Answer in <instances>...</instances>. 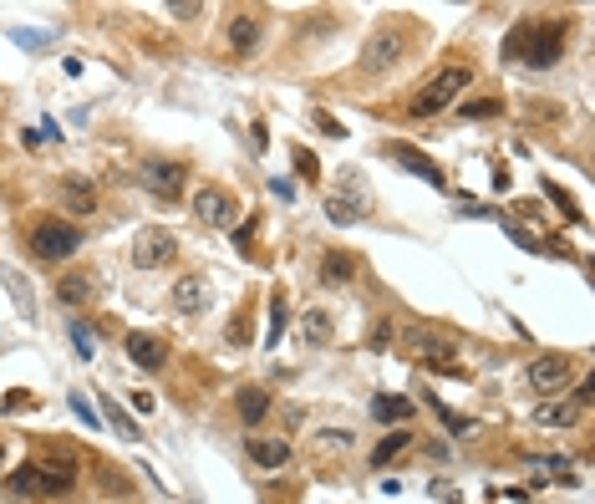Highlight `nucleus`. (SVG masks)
Segmentation results:
<instances>
[{"instance_id":"nucleus-22","label":"nucleus","mask_w":595,"mask_h":504,"mask_svg":"<svg viewBox=\"0 0 595 504\" xmlns=\"http://www.w3.org/2000/svg\"><path fill=\"white\" fill-rule=\"evenodd\" d=\"M372 418L376 423H407V418H413V402L407 398H372Z\"/></svg>"},{"instance_id":"nucleus-20","label":"nucleus","mask_w":595,"mask_h":504,"mask_svg":"<svg viewBox=\"0 0 595 504\" xmlns=\"http://www.w3.org/2000/svg\"><path fill=\"white\" fill-rule=\"evenodd\" d=\"M413 351L427 357V362H454V341H443L433 331H413Z\"/></svg>"},{"instance_id":"nucleus-33","label":"nucleus","mask_w":595,"mask_h":504,"mask_svg":"<svg viewBox=\"0 0 595 504\" xmlns=\"http://www.w3.org/2000/svg\"><path fill=\"white\" fill-rule=\"evenodd\" d=\"M321 449H351V433H316Z\"/></svg>"},{"instance_id":"nucleus-16","label":"nucleus","mask_w":595,"mask_h":504,"mask_svg":"<svg viewBox=\"0 0 595 504\" xmlns=\"http://www.w3.org/2000/svg\"><path fill=\"white\" fill-rule=\"evenodd\" d=\"M56 296H62L66 306H92V296H97V281H92L87 271H72V275H62Z\"/></svg>"},{"instance_id":"nucleus-12","label":"nucleus","mask_w":595,"mask_h":504,"mask_svg":"<svg viewBox=\"0 0 595 504\" xmlns=\"http://www.w3.org/2000/svg\"><path fill=\"white\" fill-rule=\"evenodd\" d=\"M245 453H249V464L255 469H285L290 464V443L285 439H259V433H249Z\"/></svg>"},{"instance_id":"nucleus-19","label":"nucleus","mask_w":595,"mask_h":504,"mask_svg":"<svg viewBox=\"0 0 595 504\" xmlns=\"http://www.w3.org/2000/svg\"><path fill=\"white\" fill-rule=\"evenodd\" d=\"M402 449H413V433H407V428H392L387 439H382V443L372 449V469H387Z\"/></svg>"},{"instance_id":"nucleus-14","label":"nucleus","mask_w":595,"mask_h":504,"mask_svg":"<svg viewBox=\"0 0 595 504\" xmlns=\"http://www.w3.org/2000/svg\"><path fill=\"white\" fill-rule=\"evenodd\" d=\"M356 265H362V260L346 255V250H326L321 255V281L326 285H346V281H356Z\"/></svg>"},{"instance_id":"nucleus-15","label":"nucleus","mask_w":595,"mask_h":504,"mask_svg":"<svg viewBox=\"0 0 595 504\" xmlns=\"http://www.w3.org/2000/svg\"><path fill=\"white\" fill-rule=\"evenodd\" d=\"M173 306L189 311V316H199V311L209 306V285H204V275H183V281L173 285Z\"/></svg>"},{"instance_id":"nucleus-18","label":"nucleus","mask_w":595,"mask_h":504,"mask_svg":"<svg viewBox=\"0 0 595 504\" xmlns=\"http://www.w3.org/2000/svg\"><path fill=\"white\" fill-rule=\"evenodd\" d=\"M229 46H234L239 56H249V52L259 46V21H255L249 11H239V15L229 21Z\"/></svg>"},{"instance_id":"nucleus-36","label":"nucleus","mask_w":595,"mask_h":504,"mask_svg":"<svg viewBox=\"0 0 595 504\" xmlns=\"http://www.w3.org/2000/svg\"><path fill=\"white\" fill-rule=\"evenodd\" d=\"M31 402H36L31 392H11V398H5V408H11V413H21V408H31Z\"/></svg>"},{"instance_id":"nucleus-1","label":"nucleus","mask_w":595,"mask_h":504,"mask_svg":"<svg viewBox=\"0 0 595 504\" xmlns=\"http://www.w3.org/2000/svg\"><path fill=\"white\" fill-rule=\"evenodd\" d=\"M565 36H570V21H555V15H534L524 26H514L504 36V62H524L534 72H550L565 52Z\"/></svg>"},{"instance_id":"nucleus-24","label":"nucleus","mask_w":595,"mask_h":504,"mask_svg":"<svg viewBox=\"0 0 595 504\" xmlns=\"http://www.w3.org/2000/svg\"><path fill=\"white\" fill-rule=\"evenodd\" d=\"M102 413H107V423H112V428H117V433H122V439H128V443H138V439H142V428L132 423V418L122 413V408H117V402H112V392H107V398H102Z\"/></svg>"},{"instance_id":"nucleus-28","label":"nucleus","mask_w":595,"mask_h":504,"mask_svg":"<svg viewBox=\"0 0 595 504\" xmlns=\"http://www.w3.org/2000/svg\"><path fill=\"white\" fill-rule=\"evenodd\" d=\"M544 194H550V199H555L560 209H565V214H570V224H580V209L570 204V194H565V189H560V183H544Z\"/></svg>"},{"instance_id":"nucleus-10","label":"nucleus","mask_w":595,"mask_h":504,"mask_svg":"<svg viewBox=\"0 0 595 504\" xmlns=\"http://www.w3.org/2000/svg\"><path fill=\"white\" fill-rule=\"evenodd\" d=\"M194 214L204 224H214V230H229L234 224V199L224 194V189H214V183H204V189L194 194Z\"/></svg>"},{"instance_id":"nucleus-25","label":"nucleus","mask_w":595,"mask_h":504,"mask_svg":"<svg viewBox=\"0 0 595 504\" xmlns=\"http://www.w3.org/2000/svg\"><path fill=\"white\" fill-rule=\"evenodd\" d=\"M0 281L11 285V296H15V311H21V316H31V311H36V301H31V291H26V285H21V275H15L11 265L0 271Z\"/></svg>"},{"instance_id":"nucleus-11","label":"nucleus","mask_w":595,"mask_h":504,"mask_svg":"<svg viewBox=\"0 0 595 504\" xmlns=\"http://www.w3.org/2000/svg\"><path fill=\"white\" fill-rule=\"evenodd\" d=\"M128 362L142 367V372H158V367L169 362V347H163V336L132 331V336H128Z\"/></svg>"},{"instance_id":"nucleus-27","label":"nucleus","mask_w":595,"mask_h":504,"mask_svg":"<svg viewBox=\"0 0 595 504\" xmlns=\"http://www.w3.org/2000/svg\"><path fill=\"white\" fill-rule=\"evenodd\" d=\"M72 341H77V357H97V336H92V326L72 321Z\"/></svg>"},{"instance_id":"nucleus-2","label":"nucleus","mask_w":595,"mask_h":504,"mask_svg":"<svg viewBox=\"0 0 595 504\" xmlns=\"http://www.w3.org/2000/svg\"><path fill=\"white\" fill-rule=\"evenodd\" d=\"M77 459H26L21 469L5 474V489L21 494V499H62V494L77 489Z\"/></svg>"},{"instance_id":"nucleus-17","label":"nucleus","mask_w":595,"mask_h":504,"mask_svg":"<svg viewBox=\"0 0 595 504\" xmlns=\"http://www.w3.org/2000/svg\"><path fill=\"white\" fill-rule=\"evenodd\" d=\"M234 402H239V423L245 428H259L265 423V413H270V392L265 388H239V398Z\"/></svg>"},{"instance_id":"nucleus-3","label":"nucleus","mask_w":595,"mask_h":504,"mask_svg":"<svg viewBox=\"0 0 595 504\" xmlns=\"http://www.w3.org/2000/svg\"><path fill=\"white\" fill-rule=\"evenodd\" d=\"M468 82H473V72L468 66H443L433 82H423V87L413 92V103H407V117H438L448 113V107L458 103L468 92Z\"/></svg>"},{"instance_id":"nucleus-26","label":"nucleus","mask_w":595,"mask_h":504,"mask_svg":"<svg viewBox=\"0 0 595 504\" xmlns=\"http://www.w3.org/2000/svg\"><path fill=\"white\" fill-rule=\"evenodd\" d=\"M458 113L463 117H499L504 103H499V97H473V103H458Z\"/></svg>"},{"instance_id":"nucleus-38","label":"nucleus","mask_w":595,"mask_h":504,"mask_svg":"<svg viewBox=\"0 0 595 504\" xmlns=\"http://www.w3.org/2000/svg\"><path fill=\"white\" fill-rule=\"evenodd\" d=\"M0 474H5V443H0Z\"/></svg>"},{"instance_id":"nucleus-37","label":"nucleus","mask_w":595,"mask_h":504,"mask_svg":"<svg viewBox=\"0 0 595 504\" xmlns=\"http://www.w3.org/2000/svg\"><path fill=\"white\" fill-rule=\"evenodd\" d=\"M296 163H300V173H321V168H316V158L306 153V148H296Z\"/></svg>"},{"instance_id":"nucleus-5","label":"nucleus","mask_w":595,"mask_h":504,"mask_svg":"<svg viewBox=\"0 0 595 504\" xmlns=\"http://www.w3.org/2000/svg\"><path fill=\"white\" fill-rule=\"evenodd\" d=\"M173 260H179V240H173L163 224H148V230L132 240V265H138V271H163Z\"/></svg>"},{"instance_id":"nucleus-9","label":"nucleus","mask_w":595,"mask_h":504,"mask_svg":"<svg viewBox=\"0 0 595 504\" xmlns=\"http://www.w3.org/2000/svg\"><path fill=\"white\" fill-rule=\"evenodd\" d=\"M382 153H387L397 168H407V173H417L423 183H433V189H443V183H448V179H443V168L433 163L427 153H417V148H407V143H387Z\"/></svg>"},{"instance_id":"nucleus-29","label":"nucleus","mask_w":595,"mask_h":504,"mask_svg":"<svg viewBox=\"0 0 595 504\" xmlns=\"http://www.w3.org/2000/svg\"><path fill=\"white\" fill-rule=\"evenodd\" d=\"M326 214H331V220H337V224H356V214H351V209H346V204H341V199H337V194L326 199Z\"/></svg>"},{"instance_id":"nucleus-34","label":"nucleus","mask_w":595,"mask_h":504,"mask_svg":"<svg viewBox=\"0 0 595 504\" xmlns=\"http://www.w3.org/2000/svg\"><path fill=\"white\" fill-rule=\"evenodd\" d=\"M326 331H331L326 316H311V321H306V341H316V336H326Z\"/></svg>"},{"instance_id":"nucleus-8","label":"nucleus","mask_w":595,"mask_h":504,"mask_svg":"<svg viewBox=\"0 0 595 504\" xmlns=\"http://www.w3.org/2000/svg\"><path fill=\"white\" fill-rule=\"evenodd\" d=\"M524 382H530L540 398H560L565 392V382H570V357H534L530 367H524Z\"/></svg>"},{"instance_id":"nucleus-23","label":"nucleus","mask_w":595,"mask_h":504,"mask_svg":"<svg viewBox=\"0 0 595 504\" xmlns=\"http://www.w3.org/2000/svg\"><path fill=\"white\" fill-rule=\"evenodd\" d=\"M575 423V408H570V402H550V408H540V413H534V428H544V433H560V428H570Z\"/></svg>"},{"instance_id":"nucleus-21","label":"nucleus","mask_w":595,"mask_h":504,"mask_svg":"<svg viewBox=\"0 0 595 504\" xmlns=\"http://www.w3.org/2000/svg\"><path fill=\"white\" fill-rule=\"evenodd\" d=\"M341 194L351 199V214H366V209H372V194H366V179L356 173V168H346V173H341ZM346 199H341V204H346Z\"/></svg>"},{"instance_id":"nucleus-35","label":"nucleus","mask_w":595,"mask_h":504,"mask_svg":"<svg viewBox=\"0 0 595 504\" xmlns=\"http://www.w3.org/2000/svg\"><path fill=\"white\" fill-rule=\"evenodd\" d=\"M530 464H534V469H544V474H565V469H570L565 459H530Z\"/></svg>"},{"instance_id":"nucleus-30","label":"nucleus","mask_w":595,"mask_h":504,"mask_svg":"<svg viewBox=\"0 0 595 504\" xmlns=\"http://www.w3.org/2000/svg\"><path fill=\"white\" fill-rule=\"evenodd\" d=\"M72 413H77V418H82V423H87V428H97V413H92V402L82 398V392H72Z\"/></svg>"},{"instance_id":"nucleus-31","label":"nucleus","mask_w":595,"mask_h":504,"mask_svg":"<svg viewBox=\"0 0 595 504\" xmlns=\"http://www.w3.org/2000/svg\"><path fill=\"white\" fill-rule=\"evenodd\" d=\"M280 331H285V306L275 301V306H270V347L280 341Z\"/></svg>"},{"instance_id":"nucleus-13","label":"nucleus","mask_w":595,"mask_h":504,"mask_svg":"<svg viewBox=\"0 0 595 504\" xmlns=\"http://www.w3.org/2000/svg\"><path fill=\"white\" fill-rule=\"evenodd\" d=\"M56 194H62V204L77 214V220H87V214H97V189H92V179H62L56 183Z\"/></svg>"},{"instance_id":"nucleus-32","label":"nucleus","mask_w":595,"mask_h":504,"mask_svg":"<svg viewBox=\"0 0 595 504\" xmlns=\"http://www.w3.org/2000/svg\"><path fill=\"white\" fill-rule=\"evenodd\" d=\"M590 398H595V377H585L580 388H575V402H570V408H590Z\"/></svg>"},{"instance_id":"nucleus-6","label":"nucleus","mask_w":595,"mask_h":504,"mask_svg":"<svg viewBox=\"0 0 595 504\" xmlns=\"http://www.w3.org/2000/svg\"><path fill=\"white\" fill-rule=\"evenodd\" d=\"M183 183H189V163H179V158H148L142 163V189L158 199H179Z\"/></svg>"},{"instance_id":"nucleus-7","label":"nucleus","mask_w":595,"mask_h":504,"mask_svg":"<svg viewBox=\"0 0 595 504\" xmlns=\"http://www.w3.org/2000/svg\"><path fill=\"white\" fill-rule=\"evenodd\" d=\"M397 56H402V31L397 26H382V31H372L366 46H362V72H366V77H382V72L397 66Z\"/></svg>"},{"instance_id":"nucleus-4","label":"nucleus","mask_w":595,"mask_h":504,"mask_svg":"<svg viewBox=\"0 0 595 504\" xmlns=\"http://www.w3.org/2000/svg\"><path fill=\"white\" fill-rule=\"evenodd\" d=\"M82 250V230L72 220H36L31 224V255L41 260H72Z\"/></svg>"}]
</instances>
